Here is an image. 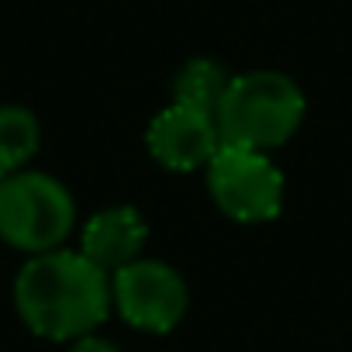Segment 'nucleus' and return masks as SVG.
<instances>
[{
    "instance_id": "7",
    "label": "nucleus",
    "mask_w": 352,
    "mask_h": 352,
    "mask_svg": "<svg viewBox=\"0 0 352 352\" xmlns=\"http://www.w3.org/2000/svg\"><path fill=\"white\" fill-rule=\"evenodd\" d=\"M145 239H148V228L135 208H107L87 221L83 239H80V252L94 266H100L104 273L107 270L118 273L121 266L138 259Z\"/></svg>"
},
{
    "instance_id": "4",
    "label": "nucleus",
    "mask_w": 352,
    "mask_h": 352,
    "mask_svg": "<svg viewBox=\"0 0 352 352\" xmlns=\"http://www.w3.org/2000/svg\"><path fill=\"white\" fill-rule=\"evenodd\" d=\"M208 187L214 204L242 225L273 221L283 208V173L266 152L221 145L208 162Z\"/></svg>"
},
{
    "instance_id": "10",
    "label": "nucleus",
    "mask_w": 352,
    "mask_h": 352,
    "mask_svg": "<svg viewBox=\"0 0 352 352\" xmlns=\"http://www.w3.org/2000/svg\"><path fill=\"white\" fill-rule=\"evenodd\" d=\"M73 352H118V345H111V342H104L97 335H83V338H76Z\"/></svg>"
},
{
    "instance_id": "3",
    "label": "nucleus",
    "mask_w": 352,
    "mask_h": 352,
    "mask_svg": "<svg viewBox=\"0 0 352 352\" xmlns=\"http://www.w3.org/2000/svg\"><path fill=\"white\" fill-rule=\"evenodd\" d=\"M73 225L76 204L56 176L21 169L0 180V239L8 245L42 256L63 249Z\"/></svg>"
},
{
    "instance_id": "1",
    "label": "nucleus",
    "mask_w": 352,
    "mask_h": 352,
    "mask_svg": "<svg viewBox=\"0 0 352 352\" xmlns=\"http://www.w3.org/2000/svg\"><path fill=\"white\" fill-rule=\"evenodd\" d=\"M111 283L100 266L83 252L52 249L32 256L14 283V304L21 321L52 342L90 335L111 311Z\"/></svg>"
},
{
    "instance_id": "6",
    "label": "nucleus",
    "mask_w": 352,
    "mask_h": 352,
    "mask_svg": "<svg viewBox=\"0 0 352 352\" xmlns=\"http://www.w3.org/2000/svg\"><path fill=\"white\" fill-rule=\"evenodd\" d=\"M145 142H148L152 159L176 173L208 166L214 152L221 148L214 114H204L187 104H169L166 111H159L145 131Z\"/></svg>"
},
{
    "instance_id": "5",
    "label": "nucleus",
    "mask_w": 352,
    "mask_h": 352,
    "mask_svg": "<svg viewBox=\"0 0 352 352\" xmlns=\"http://www.w3.org/2000/svg\"><path fill=\"white\" fill-rule=\"evenodd\" d=\"M111 297L121 318L142 331H169L187 314L190 294L184 276L159 259H135L114 273Z\"/></svg>"
},
{
    "instance_id": "8",
    "label": "nucleus",
    "mask_w": 352,
    "mask_h": 352,
    "mask_svg": "<svg viewBox=\"0 0 352 352\" xmlns=\"http://www.w3.org/2000/svg\"><path fill=\"white\" fill-rule=\"evenodd\" d=\"M42 145V128L38 118L21 107V104H4L0 107V180L21 173Z\"/></svg>"
},
{
    "instance_id": "9",
    "label": "nucleus",
    "mask_w": 352,
    "mask_h": 352,
    "mask_svg": "<svg viewBox=\"0 0 352 352\" xmlns=\"http://www.w3.org/2000/svg\"><path fill=\"white\" fill-rule=\"evenodd\" d=\"M228 69L214 59H190L173 76V104H187L204 114H218L225 94H228Z\"/></svg>"
},
{
    "instance_id": "2",
    "label": "nucleus",
    "mask_w": 352,
    "mask_h": 352,
    "mask_svg": "<svg viewBox=\"0 0 352 352\" xmlns=\"http://www.w3.org/2000/svg\"><path fill=\"white\" fill-rule=\"evenodd\" d=\"M304 94L300 87L273 69H256L232 76L228 94L214 114L221 145L270 152L283 145L304 121Z\"/></svg>"
}]
</instances>
